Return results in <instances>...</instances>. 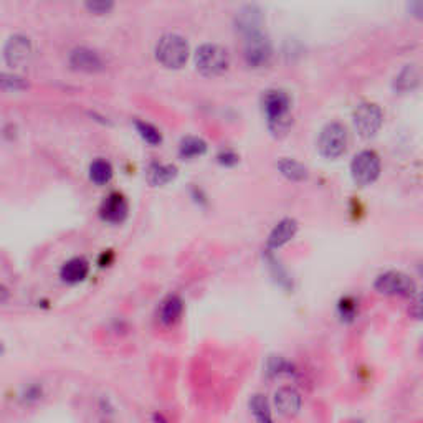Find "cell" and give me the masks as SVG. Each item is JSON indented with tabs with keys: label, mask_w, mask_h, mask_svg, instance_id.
<instances>
[{
	"label": "cell",
	"mask_w": 423,
	"mask_h": 423,
	"mask_svg": "<svg viewBox=\"0 0 423 423\" xmlns=\"http://www.w3.org/2000/svg\"><path fill=\"white\" fill-rule=\"evenodd\" d=\"M289 98L284 91L269 90L263 96V109L268 118V127L274 136H284L291 127Z\"/></svg>",
	"instance_id": "1"
},
{
	"label": "cell",
	"mask_w": 423,
	"mask_h": 423,
	"mask_svg": "<svg viewBox=\"0 0 423 423\" xmlns=\"http://www.w3.org/2000/svg\"><path fill=\"white\" fill-rule=\"evenodd\" d=\"M156 58L166 68H181L188 58V45L179 35H164L156 47Z\"/></svg>",
	"instance_id": "2"
},
{
	"label": "cell",
	"mask_w": 423,
	"mask_h": 423,
	"mask_svg": "<svg viewBox=\"0 0 423 423\" xmlns=\"http://www.w3.org/2000/svg\"><path fill=\"white\" fill-rule=\"evenodd\" d=\"M196 66L203 76H218L225 73L230 66V57H228L227 50L218 47V45H202L196 53Z\"/></svg>",
	"instance_id": "3"
},
{
	"label": "cell",
	"mask_w": 423,
	"mask_h": 423,
	"mask_svg": "<svg viewBox=\"0 0 423 423\" xmlns=\"http://www.w3.org/2000/svg\"><path fill=\"white\" fill-rule=\"evenodd\" d=\"M318 149L321 156L328 157V159H336V157L343 156L348 149V131H346V127L338 124V122H331L326 126L321 131Z\"/></svg>",
	"instance_id": "4"
},
{
	"label": "cell",
	"mask_w": 423,
	"mask_h": 423,
	"mask_svg": "<svg viewBox=\"0 0 423 423\" xmlns=\"http://www.w3.org/2000/svg\"><path fill=\"white\" fill-rule=\"evenodd\" d=\"M350 174L358 186H369L380 174V159L375 152L363 151L354 157L350 164Z\"/></svg>",
	"instance_id": "5"
},
{
	"label": "cell",
	"mask_w": 423,
	"mask_h": 423,
	"mask_svg": "<svg viewBox=\"0 0 423 423\" xmlns=\"http://www.w3.org/2000/svg\"><path fill=\"white\" fill-rule=\"evenodd\" d=\"M375 289L389 296H414L417 287L414 279L400 272H389L380 274L375 282Z\"/></svg>",
	"instance_id": "6"
},
{
	"label": "cell",
	"mask_w": 423,
	"mask_h": 423,
	"mask_svg": "<svg viewBox=\"0 0 423 423\" xmlns=\"http://www.w3.org/2000/svg\"><path fill=\"white\" fill-rule=\"evenodd\" d=\"M384 114L377 105L365 103L354 111V126L363 137H372L380 129Z\"/></svg>",
	"instance_id": "7"
},
{
	"label": "cell",
	"mask_w": 423,
	"mask_h": 423,
	"mask_svg": "<svg viewBox=\"0 0 423 423\" xmlns=\"http://www.w3.org/2000/svg\"><path fill=\"white\" fill-rule=\"evenodd\" d=\"M245 61L253 68H259L269 63L272 60V45L268 38L263 37L262 33H252L247 37L245 42Z\"/></svg>",
	"instance_id": "8"
},
{
	"label": "cell",
	"mask_w": 423,
	"mask_h": 423,
	"mask_svg": "<svg viewBox=\"0 0 423 423\" xmlns=\"http://www.w3.org/2000/svg\"><path fill=\"white\" fill-rule=\"evenodd\" d=\"M5 61L14 68L23 66L28 63L30 57H32V43L23 35H15L5 45Z\"/></svg>",
	"instance_id": "9"
},
{
	"label": "cell",
	"mask_w": 423,
	"mask_h": 423,
	"mask_svg": "<svg viewBox=\"0 0 423 423\" xmlns=\"http://www.w3.org/2000/svg\"><path fill=\"white\" fill-rule=\"evenodd\" d=\"M70 65L75 70L85 71V73H96L103 68V60L96 52L90 48H76L70 55Z\"/></svg>",
	"instance_id": "10"
},
{
	"label": "cell",
	"mask_w": 423,
	"mask_h": 423,
	"mask_svg": "<svg viewBox=\"0 0 423 423\" xmlns=\"http://www.w3.org/2000/svg\"><path fill=\"white\" fill-rule=\"evenodd\" d=\"M274 405L282 415H296L301 409V395L293 387H282L274 394Z\"/></svg>",
	"instance_id": "11"
},
{
	"label": "cell",
	"mask_w": 423,
	"mask_h": 423,
	"mask_svg": "<svg viewBox=\"0 0 423 423\" xmlns=\"http://www.w3.org/2000/svg\"><path fill=\"white\" fill-rule=\"evenodd\" d=\"M100 215L109 223H119L127 215V203L119 193H111L100 208Z\"/></svg>",
	"instance_id": "12"
},
{
	"label": "cell",
	"mask_w": 423,
	"mask_h": 423,
	"mask_svg": "<svg viewBox=\"0 0 423 423\" xmlns=\"http://www.w3.org/2000/svg\"><path fill=\"white\" fill-rule=\"evenodd\" d=\"M298 232V222L293 218H284L273 228V232L269 233L268 247L269 248H279L283 245H287L291 238L296 235Z\"/></svg>",
	"instance_id": "13"
},
{
	"label": "cell",
	"mask_w": 423,
	"mask_h": 423,
	"mask_svg": "<svg viewBox=\"0 0 423 423\" xmlns=\"http://www.w3.org/2000/svg\"><path fill=\"white\" fill-rule=\"evenodd\" d=\"M88 272L90 267L83 258H73L63 264V268H61V278L66 283L75 284L83 282L88 277Z\"/></svg>",
	"instance_id": "14"
},
{
	"label": "cell",
	"mask_w": 423,
	"mask_h": 423,
	"mask_svg": "<svg viewBox=\"0 0 423 423\" xmlns=\"http://www.w3.org/2000/svg\"><path fill=\"white\" fill-rule=\"evenodd\" d=\"M259 23H262V15H259L258 10L253 7H247L245 10H242L237 17V27L240 32L247 35V37L248 35L258 32Z\"/></svg>",
	"instance_id": "15"
},
{
	"label": "cell",
	"mask_w": 423,
	"mask_h": 423,
	"mask_svg": "<svg viewBox=\"0 0 423 423\" xmlns=\"http://www.w3.org/2000/svg\"><path fill=\"white\" fill-rule=\"evenodd\" d=\"M176 176H177V169L174 166L152 164L149 167V171H147V182L154 187L166 186V183L174 181Z\"/></svg>",
	"instance_id": "16"
},
{
	"label": "cell",
	"mask_w": 423,
	"mask_h": 423,
	"mask_svg": "<svg viewBox=\"0 0 423 423\" xmlns=\"http://www.w3.org/2000/svg\"><path fill=\"white\" fill-rule=\"evenodd\" d=\"M183 309L182 299L179 296H169L161 303L159 319L164 324H174L181 318Z\"/></svg>",
	"instance_id": "17"
},
{
	"label": "cell",
	"mask_w": 423,
	"mask_h": 423,
	"mask_svg": "<svg viewBox=\"0 0 423 423\" xmlns=\"http://www.w3.org/2000/svg\"><path fill=\"white\" fill-rule=\"evenodd\" d=\"M419 70H417L414 65H409L405 70H402L400 75L395 78L394 88L395 91H399V93H407V91L415 90L417 86H419Z\"/></svg>",
	"instance_id": "18"
},
{
	"label": "cell",
	"mask_w": 423,
	"mask_h": 423,
	"mask_svg": "<svg viewBox=\"0 0 423 423\" xmlns=\"http://www.w3.org/2000/svg\"><path fill=\"white\" fill-rule=\"evenodd\" d=\"M179 152L183 159H196V157L205 154L207 144L200 137H186V139H182L181 142Z\"/></svg>",
	"instance_id": "19"
},
{
	"label": "cell",
	"mask_w": 423,
	"mask_h": 423,
	"mask_svg": "<svg viewBox=\"0 0 423 423\" xmlns=\"http://www.w3.org/2000/svg\"><path fill=\"white\" fill-rule=\"evenodd\" d=\"M278 169L284 177H288L289 181H304L306 177H308V171H306V167L293 159L279 161Z\"/></svg>",
	"instance_id": "20"
},
{
	"label": "cell",
	"mask_w": 423,
	"mask_h": 423,
	"mask_svg": "<svg viewBox=\"0 0 423 423\" xmlns=\"http://www.w3.org/2000/svg\"><path fill=\"white\" fill-rule=\"evenodd\" d=\"M90 177L91 181L98 183V186H105V183H108L111 177H113V167L106 161H95L90 167Z\"/></svg>",
	"instance_id": "21"
},
{
	"label": "cell",
	"mask_w": 423,
	"mask_h": 423,
	"mask_svg": "<svg viewBox=\"0 0 423 423\" xmlns=\"http://www.w3.org/2000/svg\"><path fill=\"white\" fill-rule=\"evenodd\" d=\"M250 409H252V414L258 422L268 423L272 422V410H269L268 400L264 399V395L257 394L250 400Z\"/></svg>",
	"instance_id": "22"
},
{
	"label": "cell",
	"mask_w": 423,
	"mask_h": 423,
	"mask_svg": "<svg viewBox=\"0 0 423 423\" xmlns=\"http://www.w3.org/2000/svg\"><path fill=\"white\" fill-rule=\"evenodd\" d=\"M28 83L17 75L0 73V91H22L27 90Z\"/></svg>",
	"instance_id": "23"
},
{
	"label": "cell",
	"mask_w": 423,
	"mask_h": 423,
	"mask_svg": "<svg viewBox=\"0 0 423 423\" xmlns=\"http://www.w3.org/2000/svg\"><path fill=\"white\" fill-rule=\"evenodd\" d=\"M136 127L137 131H139V134L142 139H144L146 142H149L151 146H157L161 142V132L156 129L154 126L147 124V122H136Z\"/></svg>",
	"instance_id": "24"
},
{
	"label": "cell",
	"mask_w": 423,
	"mask_h": 423,
	"mask_svg": "<svg viewBox=\"0 0 423 423\" xmlns=\"http://www.w3.org/2000/svg\"><path fill=\"white\" fill-rule=\"evenodd\" d=\"M114 7V0H86V9L95 15H106Z\"/></svg>",
	"instance_id": "25"
},
{
	"label": "cell",
	"mask_w": 423,
	"mask_h": 423,
	"mask_svg": "<svg viewBox=\"0 0 423 423\" xmlns=\"http://www.w3.org/2000/svg\"><path fill=\"white\" fill-rule=\"evenodd\" d=\"M218 161H220V164L223 166H233L238 162V157L233 154V152H222L220 156H218Z\"/></svg>",
	"instance_id": "26"
},
{
	"label": "cell",
	"mask_w": 423,
	"mask_h": 423,
	"mask_svg": "<svg viewBox=\"0 0 423 423\" xmlns=\"http://www.w3.org/2000/svg\"><path fill=\"white\" fill-rule=\"evenodd\" d=\"M7 299H9V291H7V288H5V287H2V284H0V304L7 301Z\"/></svg>",
	"instance_id": "27"
}]
</instances>
